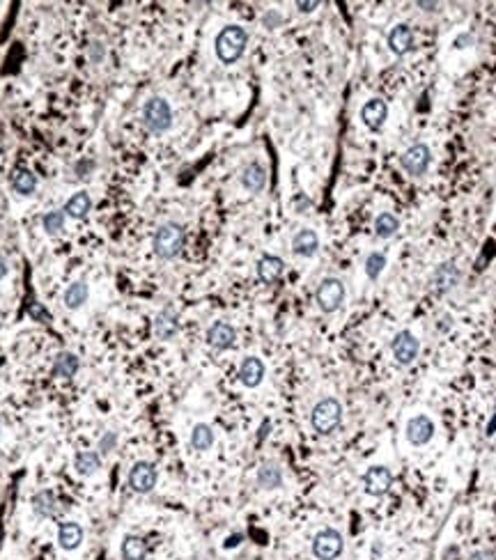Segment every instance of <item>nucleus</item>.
<instances>
[{"mask_svg":"<svg viewBox=\"0 0 496 560\" xmlns=\"http://www.w3.org/2000/svg\"><path fill=\"white\" fill-rule=\"evenodd\" d=\"M248 44V32L239 28V25H225V28L216 34L214 49H216V58L221 60L223 65H232L243 56Z\"/></svg>","mask_w":496,"mask_h":560,"instance_id":"1","label":"nucleus"},{"mask_svg":"<svg viewBox=\"0 0 496 560\" xmlns=\"http://www.w3.org/2000/svg\"><path fill=\"white\" fill-rule=\"evenodd\" d=\"M184 227L179 223H163L159 230L154 232L152 239V248L156 253V257L161 260H175L182 248H184Z\"/></svg>","mask_w":496,"mask_h":560,"instance_id":"2","label":"nucleus"},{"mask_svg":"<svg viewBox=\"0 0 496 560\" xmlns=\"http://www.w3.org/2000/svg\"><path fill=\"white\" fill-rule=\"evenodd\" d=\"M310 423H312V430H315L317 434H322V436L333 434L343 423V405L336 397L319 400L317 405L312 407Z\"/></svg>","mask_w":496,"mask_h":560,"instance_id":"3","label":"nucleus"},{"mask_svg":"<svg viewBox=\"0 0 496 560\" xmlns=\"http://www.w3.org/2000/svg\"><path fill=\"white\" fill-rule=\"evenodd\" d=\"M170 125H172V108L168 101L161 97H152L150 101H145L143 127L150 134H163V131L170 129Z\"/></svg>","mask_w":496,"mask_h":560,"instance_id":"4","label":"nucleus"},{"mask_svg":"<svg viewBox=\"0 0 496 560\" xmlns=\"http://www.w3.org/2000/svg\"><path fill=\"white\" fill-rule=\"evenodd\" d=\"M315 301H317V308L322 312H336L338 308L343 305L345 301V285L341 278H324L322 283L317 285V292H315Z\"/></svg>","mask_w":496,"mask_h":560,"instance_id":"5","label":"nucleus"},{"mask_svg":"<svg viewBox=\"0 0 496 560\" xmlns=\"http://www.w3.org/2000/svg\"><path fill=\"white\" fill-rule=\"evenodd\" d=\"M345 549L343 535L336 528H322L315 537H312V554L317 560H336L341 558Z\"/></svg>","mask_w":496,"mask_h":560,"instance_id":"6","label":"nucleus"},{"mask_svg":"<svg viewBox=\"0 0 496 560\" xmlns=\"http://www.w3.org/2000/svg\"><path fill=\"white\" fill-rule=\"evenodd\" d=\"M400 163H402L407 174H412V177H423V174L430 170V163H432L430 147L423 143L412 145L402 156H400Z\"/></svg>","mask_w":496,"mask_h":560,"instance_id":"7","label":"nucleus"},{"mask_svg":"<svg viewBox=\"0 0 496 560\" xmlns=\"http://www.w3.org/2000/svg\"><path fill=\"white\" fill-rule=\"evenodd\" d=\"M390 352L398 365H409L416 361V356L421 352V343L412 331H400V333L390 340Z\"/></svg>","mask_w":496,"mask_h":560,"instance_id":"8","label":"nucleus"},{"mask_svg":"<svg viewBox=\"0 0 496 560\" xmlns=\"http://www.w3.org/2000/svg\"><path fill=\"white\" fill-rule=\"evenodd\" d=\"M156 480H159V471L150 462H136L134 469L129 471V487L136 494H150L156 487Z\"/></svg>","mask_w":496,"mask_h":560,"instance_id":"9","label":"nucleus"},{"mask_svg":"<svg viewBox=\"0 0 496 560\" xmlns=\"http://www.w3.org/2000/svg\"><path fill=\"white\" fill-rule=\"evenodd\" d=\"M390 487H393V473L386 466H370L363 473V489L368 496L381 498L390 492Z\"/></svg>","mask_w":496,"mask_h":560,"instance_id":"10","label":"nucleus"},{"mask_svg":"<svg viewBox=\"0 0 496 560\" xmlns=\"http://www.w3.org/2000/svg\"><path fill=\"white\" fill-rule=\"evenodd\" d=\"M459 280H462V269H459L452 260H448V262H441V265L434 269L432 287L437 294H448L459 285Z\"/></svg>","mask_w":496,"mask_h":560,"instance_id":"11","label":"nucleus"},{"mask_svg":"<svg viewBox=\"0 0 496 560\" xmlns=\"http://www.w3.org/2000/svg\"><path fill=\"white\" fill-rule=\"evenodd\" d=\"M405 434H407V441L416 445V448H421V445L430 443L432 436H434V423L430 416H414L407 420V427H405Z\"/></svg>","mask_w":496,"mask_h":560,"instance_id":"12","label":"nucleus"},{"mask_svg":"<svg viewBox=\"0 0 496 560\" xmlns=\"http://www.w3.org/2000/svg\"><path fill=\"white\" fill-rule=\"evenodd\" d=\"M361 120L370 131H381L386 125V120H388V103L379 97L365 101L363 108H361Z\"/></svg>","mask_w":496,"mask_h":560,"instance_id":"13","label":"nucleus"},{"mask_svg":"<svg viewBox=\"0 0 496 560\" xmlns=\"http://www.w3.org/2000/svg\"><path fill=\"white\" fill-rule=\"evenodd\" d=\"M237 340V331H234L232 324L228 322H214L210 329H207V345L216 352H225L230 349Z\"/></svg>","mask_w":496,"mask_h":560,"instance_id":"14","label":"nucleus"},{"mask_svg":"<svg viewBox=\"0 0 496 560\" xmlns=\"http://www.w3.org/2000/svg\"><path fill=\"white\" fill-rule=\"evenodd\" d=\"M412 49H414V30L407 23H398L388 32V51L395 58H405Z\"/></svg>","mask_w":496,"mask_h":560,"instance_id":"15","label":"nucleus"},{"mask_svg":"<svg viewBox=\"0 0 496 560\" xmlns=\"http://www.w3.org/2000/svg\"><path fill=\"white\" fill-rule=\"evenodd\" d=\"M179 331V317L172 305H165V308L156 314L154 319V336L159 340H172Z\"/></svg>","mask_w":496,"mask_h":560,"instance_id":"16","label":"nucleus"},{"mask_svg":"<svg viewBox=\"0 0 496 560\" xmlns=\"http://www.w3.org/2000/svg\"><path fill=\"white\" fill-rule=\"evenodd\" d=\"M265 379V363L257 356H246L239 365V381L246 388H257Z\"/></svg>","mask_w":496,"mask_h":560,"instance_id":"17","label":"nucleus"},{"mask_svg":"<svg viewBox=\"0 0 496 560\" xmlns=\"http://www.w3.org/2000/svg\"><path fill=\"white\" fill-rule=\"evenodd\" d=\"M285 271V262L278 255H262L257 262V278L262 280L265 285H274L281 280Z\"/></svg>","mask_w":496,"mask_h":560,"instance_id":"18","label":"nucleus"},{"mask_svg":"<svg viewBox=\"0 0 496 560\" xmlns=\"http://www.w3.org/2000/svg\"><path fill=\"white\" fill-rule=\"evenodd\" d=\"M319 248V237L315 230H308V227H303L297 234H294L292 239V250L297 253L301 257H312Z\"/></svg>","mask_w":496,"mask_h":560,"instance_id":"19","label":"nucleus"},{"mask_svg":"<svg viewBox=\"0 0 496 560\" xmlns=\"http://www.w3.org/2000/svg\"><path fill=\"white\" fill-rule=\"evenodd\" d=\"M241 186L250 193H260L267 186V170L260 163H248L241 172Z\"/></svg>","mask_w":496,"mask_h":560,"instance_id":"20","label":"nucleus"},{"mask_svg":"<svg viewBox=\"0 0 496 560\" xmlns=\"http://www.w3.org/2000/svg\"><path fill=\"white\" fill-rule=\"evenodd\" d=\"M81 542H83V528L78 526L76 521L60 523V530H58V545H60V549L74 551V549L81 547Z\"/></svg>","mask_w":496,"mask_h":560,"instance_id":"21","label":"nucleus"},{"mask_svg":"<svg viewBox=\"0 0 496 560\" xmlns=\"http://www.w3.org/2000/svg\"><path fill=\"white\" fill-rule=\"evenodd\" d=\"M78 367H81V363H78L76 354H72V352H60L53 358V365H51V374H53V377H60V379H69V377H74V374L78 372Z\"/></svg>","mask_w":496,"mask_h":560,"instance_id":"22","label":"nucleus"},{"mask_svg":"<svg viewBox=\"0 0 496 560\" xmlns=\"http://www.w3.org/2000/svg\"><path fill=\"white\" fill-rule=\"evenodd\" d=\"M257 485L267 489V492H272V489H278L283 485V471L276 466V464H262V466L257 469Z\"/></svg>","mask_w":496,"mask_h":560,"instance_id":"23","label":"nucleus"},{"mask_svg":"<svg viewBox=\"0 0 496 560\" xmlns=\"http://www.w3.org/2000/svg\"><path fill=\"white\" fill-rule=\"evenodd\" d=\"M90 207H92V200H90L88 193H74V196L65 203V209H63V212H65V216L76 218V221H81V218L88 216Z\"/></svg>","mask_w":496,"mask_h":560,"instance_id":"24","label":"nucleus"},{"mask_svg":"<svg viewBox=\"0 0 496 560\" xmlns=\"http://www.w3.org/2000/svg\"><path fill=\"white\" fill-rule=\"evenodd\" d=\"M32 512L37 514L42 519H49V517H56L58 507H56V496L51 492H37L32 496Z\"/></svg>","mask_w":496,"mask_h":560,"instance_id":"25","label":"nucleus"},{"mask_svg":"<svg viewBox=\"0 0 496 560\" xmlns=\"http://www.w3.org/2000/svg\"><path fill=\"white\" fill-rule=\"evenodd\" d=\"M12 189L16 191L19 196H32L34 189H37V177L25 170V168H16L12 172Z\"/></svg>","mask_w":496,"mask_h":560,"instance_id":"26","label":"nucleus"},{"mask_svg":"<svg viewBox=\"0 0 496 560\" xmlns=\"http://www.w3.org/2000/svg\"><path fill=\"white\" fill-rule=\"evenodd\" d=\"M145 556H147V545L143 537L127 535L122 540V560H145Z\"/></svg>","mask_w":496,"mask_h":560,"instance_id":"27","label":"nucleus"},{"mask_svg":"<svg viewBox=\"0 0 496 560\" xmlns=\"http://www.w3.org/2000/svg\"><path fill=\"white\" fill-rule=\"evenodd\" d=\"M212 445H214V430L210 425L198 423L193 427V432H191V448L198 452H205V450H210Z\"/></svg>","mask_w":496,"mask_h":560,"instance_id":"28","label":"nucleus"},{"mask_svg":"<svg viewBox=\"0 0 496 560\" xmlns=\"http://www.w3.org/2000/svg\"><path fill=\"white\" fill-rule=\"evenodd\" d=\"M400 230V218L395 214H390V212H384V214H379L375 218V234L379 239H390V237H395Z\"/></svg>","mask_w":496,"mask_h":560,"instance_id":"29","label":"nucleus"},{"mask_svg":"<svg viewBox=\"0 0 496 560\" xmlns=\"http://www.w3.org/2000/svg\"><path fill=\"white\" fill-rule=\"evenodd\" d=\"M99 466H101L99 454H97V452H92V450L78 452V454H76V459H74V469L78 471V476H92V473H97Z\"/></svg>","mask_w":496,"mask_h":560,"instance_id":"30","label":"nucleus"},{"mask_svg":"<svg viewBox=\"0 0 496 560\" xmlns=\"http://www.w3.org/2000/svg\"><path fill=\"white\" fill-rule=\"evenodd\" d=\"M85 301H88V285H85V283H74V285L67 287L65 305L69 310H78Z\"/></svg>","mask_w":496,"mask_h":560,"instance_id":"31","label":"nucleus"},{"mask_svg":"<svg viewBox=\"0 0 496 560\" xmlns=\"http://www.w3.org/2000/svg\"><path fill=\"white\" fill-rule=\"evenodd\" d=\"M386 269V255L384 253H370L368 257H365V276L370 280H377L381 276V271Z\"/></svg>","mask_w":496,"mask_h":560,"instance_id":"32","label":"nucleus"},{"mask_svg":"<svg viewBox=\"0 0 496 560\" xmlns=\"http://www.w3.org/2000/svg\"><path fill=\"white\" fill-rule=\"evenodd\" d=\"M65 212L63 209H56V212H49V214H44V218H42V225H44V230L49 232V234H60L65 230Z\"/></svg>","mask_w":496,"mask_h":560,"instance_id":"33","label":"nucleus"},{"mask_svg":"<svg viewBox=\"0 0 496 560\" xmlns=\"http://www.w3.org/2000/svg\"><path fill=\"white\" fill-rule=\"evenodd\" d=\"M28 312H30V317H32L34 322H42V324H49V322H51V314L46 312L44 305L37 303V301H32V303H30Z\"/></svg>","mask_w":496,"mask_h":560,"instance_id":"34","label":"nucleus"},{"mask_svg":"<svg viewBox=\"0 0 496 560\" xmlns=\"http://www.w3.org/2000/svg\"><path fill=\"white\" fill-rule=\"evenodd\" d=\"M115 441H117V434L115 432H106V436H101V441H99V450L106 454V452H110L113 450V445H115Z\"/></svg>","mask_w":496,"mask_h":560,"instance_id":"35","label":"nucleus"},{"mask_svg":"<svg viewBox=\"0 0 496 560\" xmlns=\"http://www.w3.org/2000/svg\"><path fill=\"white\" fill-rule=\"evenodd\" d=\"M88 58L92 60V63H94V65H97V63H101V58H103V46H101V44H99V42H94V44H92V46L88 49Z\"/></svg>","mask_w":496,"mask_h":560,"instance_id":"36","label":"nucleus"},{"mask_svg":"<svg viewBox=\"0 0 496 560\" xmlns=\"http://www.w3.org/2000/svg\"><path fill=\"white\" fill-rule=\"evenodd\" d=\"M469 560H496V554L492 549H481V551H473Z\"/></svg>","mask_w":496,"mask_h":560,"instance_id":"37","label":"nucleus"},{"mask_svg":"<svg viewBox=\"0 0 496 560\" xmlns=\"http://www.w3.org/2000/svg\"><path fill=\"white\" fill-rule=\"evenodd\" d=\"M317 7H319V3H317V0H310V3H301V0H299V3H297V10H299V12H303V14H310V12H315V10H317Z\"/></svg>","mask_w":496,"mask_h":560,"instance_id":"38","label":"nucleus"},{"mask_svg":"<svg viewBox=\"0 0 496 560\" xmlns=\"http://www.w3.org/2000/svg\"><path fill=\"white\" fill-rule=\"evenodd\" d=\"M294 207H297V212H299V214H303V209L310 207V200H308V198H303V196L294 198Z\"/></svg>","mask_w":496,"mask_h":560,"instance_id":"39","label":"nucleus"},{"mask_svg":"<svg viewBox=\"0 0 496 560\" xmlns=\"http://www.w3.org/2000/svg\"><path fill=\"white\" fill-rule=\"evenodd\" d=\"M471 42H473L471 34H462V37L455 39V49H464V44H471Z\"/></svg>","mask_w":496,"mask_h":560,"instance_id":"40","label":"nucleus"},{"mask_svg":"<svg viewBox=\"0 0 496 560\" xmlns=\"http://www.w3.org/2000/svg\"><path fill=\"white\" fill-rule=\"evenodd\" d=\"M265 23L269 25V28H274V23H281V16H278L276 12L267 14V16H265Z\"/></svg>","mask_w":496,"mask_h":560,"instance_id":"41","label":"nucleus"},{"mask_svg":"<svg viewBox=\"0 0 496 560\" xmlns=\"http://www.w3.org/2000/svg\"><path fill=\"white\" fill-rule=\"evenodd\" d=\"M419 7L423 12H437V7H439V3H425V0H421L419 3Z\"/></svg>","mask_w":496,"mask_h":560,"instance_id":"42","label":"nucleus"},{"mask_svg":"<svg viewBox=\"0 0 496 560\" xmlns=\"http://www.w3.org/2000/svg\"><path fill=\"white\" fill-rule=\"evenodd\" d=\"M7 276V262H5V257L0 255V280H3Z\"/></svg>","mask_w":496,"mask_h":560,"instance_id":"43","label":"nucleus"}]
</instances>
